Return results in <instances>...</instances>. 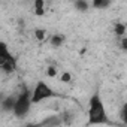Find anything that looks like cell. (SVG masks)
Segmentation results:
<instances>
[{"instance_id": "1", "label": "cell", "mask_w": 127, "mask_h": 127, "mask_svg": "<svg viewBox=\"0 0 127 127\" xmlns=\"http://www.w3.org/2000/svg\"><path fill=\"white\" fill-rule=\"evenodd\" d=\"M106 121L108 117H106L105 103L99 94H93L88 103V124H100Z\"/></svg>"}, {"instance_id": "2", "label": "cell", "mask_w": 127, "mask_h": 127, "mask_svg": "<svg viewBox=\"0 0 127 127\" xmlns=\"http://www.w3.org/2000/svg\"><path fill=\"white\" fill-rule=\"evenodd\" d=\"M32 94L30 91H27V88L24 87L18 96H17V102H15V106H14V115L21 118V117H26L30 111V106H32Z\"/></svg>"}, {"instance_id": "3", "label": "cell", "mask_w": 127, "mask_h": 127, "mask_svg": "<svg viewBox=\"0 0 127 127\" xmlns=\"http://www.w3.org/2000/svg\"><path fill=\"white\" fill-rule=\"evenodd\" d=\"M0 66H2V70L5 73H12L17 69V60L9 52L8 45L5 42L0 43Z\"/></svg>"}, {"instance_id": "4", "label": "cell", "mask_w": 127, "mask_h": 127, "mask_svg": "<svg viewBox=\"0 0 127 127\" xmlns=\"http://www.w3.org/2000/svg\"><path fill=\"white\" fill-rule=\"evenodd\" d=\"M52 96H55L54 90H52L46 82L39 81V82L34 85L33 91H32V102H33V103H39V102H42V100H46V99L52 97Z\"/></svg>"}, {"instance_id": "5", "label": "cell", "mask_w": 127, "mask_h": 127, "mask_svg": "<svg viewBox=\"0 0 127 127\" xmlns=\"http://www.w3.org/2000/svg\"><path fill=\"white\" fill-rule=\"evenodd\" d=\"M17 102V96H8L2 100V109L8 112H14V106Z\"/></svg>"}, {"instance_id": "6", "label": "cell", "mask_w": 127, "mask_h": 127, "mask_svg": "<svg viewBox=\"0 0 127 127\" xmlns=\"http://www.w3.org/2000/svg\"><path fill=\"white\" fill-rule=\"evenodd\" d=\"M34 14L39 17L45 14V0H34Z\"/></svg>"}, {"instance_id": "7", "label": "cell", "mask_w": 127, "mask_h": 127, "mask_svg": "<svg viewBox=\"0 0 127 127\" xmlns=\"http://www.w3.org/2000/svg\"><path fill=\"white\" fill-rule=\"evenodd\" d=\"M49 42H51L52 46H61L63 42H64V36H63V34H52Z\"/></svg>"}, {"instance_id": "8", "label": "cell", "mask_w": 127, "mask_h": 127, "mask_svg": "<svg viewBox=\"0 0 127 127\" xmlns=\"http://www.w3.org/2000/svg\"><path fill=\"white\" fill-rule=\"evenodd\" d=\"M75 8L78 11H87L88 9V2H87V0H76V2H75Z\"/></svg>"}, {"instance_id": "9", "label": "cell", "mask_w": 127, "mask_h": 127, "mask_svg": "<svg viewBox=\"0 0 127 127\" xmlns=\"http://www.w3.org/2000/svg\"><path fill=\"white\" fill-rule=\"evenodd\" d=\"M114 32H115V34H117V36H123V34L126 33V24H123V23H118V24H115V29H114Z\"/></svg>"}, {"instance_id": "10", "label": "cell", "mask_w": 127, "mask_h": 127, "mask_svg": "<svg viewBox=\"0 0 127 127\" xmlns=\"http://www.w3.org/2000/svg\"><path fill=\"white\" fill-rule=\"evenodd\" d=\"M40 124H42V126H57V124H60V118H55V117L46 118V120H43Z\"/></svg>"}, {"instance_id": "11", "label": "cell", "mask_w": 127, "mask_h": 127, "mask_svg": "<svg viewBox=\"0 0 127 127\" xmlns=\"http://www.w3.org/2000/svg\"><path fill=\"white\" fill-rule=\"evenodd\" d=\"M109 3H111V0H93V5H94V8H99V9H102V8H106Z\"/></svg>"}, {"instance_id": "12", "label": "cell", "mask_w": 127, "mask_h": 127, "mask_svg": "<svg viewBox=\"0 0 127 127\" xmlns=\"http://www.w3.org/2000/svg\"><path fill=\"white\" fill-rule=\"evenodd\" d=\"M70 79H72V75H70L69 72H64V73L60 76V81H61V82H69Z\"/></svg>"}, {"instance_id": "13", "label": "cell", "mask_w": 127, "mask_h": 127, "mask_svg": "<svg viewBox=\"0 0 127 127\" xmlns=\"http://www.w3.org/2000/svg\"><path fill=\"white\" fill-rule=\"evenodd\" d=\"M34 34H36V39H39V40H43L45 39V30H42V29H37L34 32Z\"/></svg>"}, {"instance_id": "14", "label": "cell", "mask_w": 127, "mask_h": 127, "mask_svg": "<svg viewBox=\"0 0 127 127\" xmlns=\"http://www.w3.org/2000/svg\"><path fill=\"white\" fill-rule=\"evenodd\" d=\"M120 46H121L124 51H127V37H123V39H121V42H120Z\"/></svg>"}, {"instance_id": "15", "label": "cell", "mask_w": 127, "mask_h": 127, "mask_svg": "<svg viewBox=\"0 0 127 127\" xmlns=\"http://www.w3.org/2000/svg\"><path fill=\"white\" fill-rule=\"evenodd\" d=\"M46 73H48V76H51V78H54V76H55V67H48V70H46Z\"/></svg>"}, {"instance_id": "16", "label": "cell", "mask_w": 127, "mask_h": 127, "mask_svg": "<svg viewBox=\"0 0 127 127\" xmlns=\"http://www.w3.org/2000/svg\"><path fill=\"white\" fill-rule=\"evenodd\" d=\"M126 114H127V103H126V105L123 106V109H121V115H126Z\"/></svg>"}]
</instances>
